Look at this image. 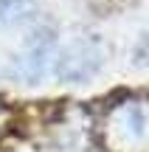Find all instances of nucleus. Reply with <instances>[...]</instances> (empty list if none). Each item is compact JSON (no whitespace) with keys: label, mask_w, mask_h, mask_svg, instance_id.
I'll return each instance as SVG.
<instances>
[{"label":"nucleus","mask_w":149,"mask_h":152,"mask_svg":"<svg viewBox=\"0 0 149 152\" xmlns=\"http://www.w3.org/2000/svg\"><path fill=\"white\" fill-rule=\"evenodd\" d=\"M31 3L28 0H0V20L6 23H23L31 17Z\"/></svg>","instance_id":"2"},{"label":"nucleus","mask_w":149,"mask_h":152,"mask_svg":"<svg viewBox=\"0 0 149 152\" xmlns=\"http://www.w3.org/2000/svg\"><path fill=\"white\" fill-rule=\"evenodd\" d=\"M99 68V54H96L90 45H73L56 62V73L65 76V79H82V76H90Z\"/></svg>","instance_id":"1"}]
</instances>
